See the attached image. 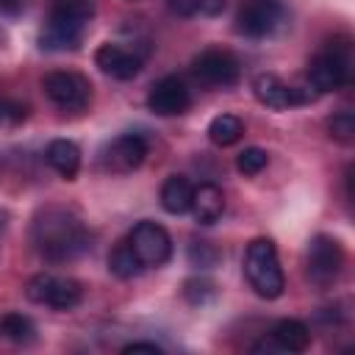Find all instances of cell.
I'll list each match as a JSON object with an SVG mask.
<instances>
[{"label": "cell", "instance_id": "cell-1", "mask_svg": "<svg viewBox=\"0 0 355 355\" xmlns=\"http://www.w3.org/2000/svg\"><path fill=\"white\" fill-rule=\"evenodd\" d=\"M31 236H33L39 255L50 263L75 261L92 247V236L86 225L69 208H61V205L42 208L33 219Z\"/></svg>", "mask_w": 355, "mask_h": 355}, {"label": "cell", "instance_id": "cell-2", "mask_svg": "<svg viewBox=\"0 0 355 355\" xmlns=\"http://www.w3.org/2000/svg\"><path fill=\"white\" fill-rule=\"evenodd\" d=\"M244 275L252 291L263 300H277L286 288V277L277 261V250L269 239H255L247 244L244 252Z\"/></svg>", "mask_w": 355, "mask_h": 355}, {"label": "cell", "instance_id": "cell-3", "mask_svg": "<svg viewBox=\"0 0 355 355\" xmlns=\"http://www.w3.org/2000/svg\"><path fill=\"white\" fill-rule=\"evenodd\" d=\"M352 72V47L347 39H333L324 44L322 53H316L308 64V83L322 92H336L349 83Z\"/></svg>", "mask_w": 355, "mask_h": 355}, {"label": "cell", "instance_id": "cell-4", "mask_svg": "<svg viewBox=\"0 0 355 355\" xmlns=\"http://www.w3.org/2000/svg\"><path fill=\"white\" fill-rule=\"evenodd\" d=\"M25 294L36 305H50L55 311H72L83 300V288L72 277H58V275H33L25 286Z\"/></svg>", "mask_w": 355, "mask_h": 355}, {"label": "cell", "instance_id": "cell-5", "mask_svg": "<svg viewBox=\"0 0 355 355\" xmlns=\"http://www.w3.org/2000/svg\"><path fill=\"white\" fill-rule=\"evenodd\" d=\"M42 89L47 100L64 111H83L92 100V83L80 72L72 69H55L42 78Z\"/></svg>", "mask_w": 355, "mask_h": 355}, {"label": "cell", "instance_id": "cell-6", "mask_svg": "<svg viewBox=\"0 0 355 355\" xmlns=\"http://www.w3.org/2000/svg\"><path fill=\"white\" fill-rule=\"evenodd\" d=\"M344 269V250L333 236H313L308 244V280L327 288L338 280Z\"/></svg>", "mask_w": 355, "mask_h": 355}, {"label": "cell", "instance_id": "cell-7", "mask_svg": "<svg viewBox=\"0 0 355 355\" xmlns=\"http://www.w3.org/2000/svg\"><path fill=\"white\" fill-rule=\"evenodd\" d=\"M252 92H255L258 103H263L269 108H277V111L280 108H291V105H305V103H313L319 97V92L311 83L288 86L277 75H269V72H263V75H258L252 80Z\"/></svg>", "mask_w": 355, "mask_h": 355}, {"label": "cell", "instance_id": "cell-8", "mask_svg": "<svg viewBox=\"0 0 355 355\" xmlns=\"http://www.w3.org/2000/svg\"><path fill=\"white\" fill-rule=\"evenodd\" d=\"M280 19H283L280 0H244L236 14V31L247 39H263L275 33Z\"/></svg>", "mask_w": 355, "mask_h": 355}, {"label": "cell", "instance_id": "cell-9", "mask_svg": "<svg viewBox=\"0 0 355 355\" xmlns=\"http://www.w3.org/2000/svg\"><path fill=\"white\" fill-rule=\"evenodd\" d=\"M130 250L141 266H164L172 255V239L158 222H139L128 236Z\"/></svg>", "mask_w": 355, "mask_h": 355}, {"label": "cell", "instance_id": "cell-10", "mask_svg": "<svg viewBox=\"0 0 355 355\" xmlns=\"http://www.w3.org/2000/svg\"><path fill=\"white\" fill-rule=\"evenodd\" d=\"M86 28H89V19L69 17V14H61V11H50V17H47V22L39 33V44H42V50H53V53L75 50V47H80V42L86 36Z\"/></svg>", "mask_w": 355, "mask_h": 355}, {"label": "cell", "instance_id": "cell-11", "mask_svg": "<svg viewBox=\"0 0 355 355\" xmlns=\"http://www.w3.org/2000/svg\"><path fill=\"white\" fill-rule=\"evenodd\" d=\"M191 72L205 86H233L241 75V67L233 53H227L222 47H208L194 58Z\"/></svg>", "mask_w": 355, "mask_h": 355}, {"label": "cell", "instance_id": "cell-12", "mask_svg": "<svg viewBox=\"0 0 355 355\" xmlns=\"http://www.w3.org/2000/svg\"><path fill=\"white\" fill-rule=\"evenodd\" d=\"M191 105V94L186 89V83L175 75H166L161 80H155L150 86V94H147V108L158 116H178V114H186Z\"/></svg>", "mask_w": 355, "mask_h": 355}, {"label": "cell", "instance_id": "cell-13", "mask_svg": "<svg viewBox=\"0 0 355 355\" xmlns=\"http://www.w3.org/2000/svg\"><path fill=\"white\" fill-rule=\"evenodd\" d=\"M144 158H147V139L141 133H122L103 153V164L111 172H133L141 166Z\"/></svg>", "mask_w": 355, "mask_h": 355}, {"label": "cell", "instance_id": "cell-14", "mask_svg": "<svg viewBox=\"0 0 355 355\" xmlns=\"http://www.w3.org/2000/svg\"><path fill=\"white\" fill-rule=\"evenodd\" d=\"M94 64H97L100 72L108 75V78L130 80V78H136L139 69H141V55L133 53V50H128V47H122V44H111V42H105V44L97 47V53H94Z\"/></svg>", "mask_w": 355, "mask_h": 355}, {"label": "cell", "instance_id": "cell-15", "mask_svg": "<svg viewBox=\"0 0 355 355\" xmlns=\"http://www.w3.org/2000/svg\"><path fill=\"white\" fill-rule=\"evenodd\" d=\"M189 211L194 214V219L200 225H214L222 211H225V194L216 183H200L194 191H191V205Z\"/></svg>", "mask_w": 355, "mask_h": 355}, {"label": "cell", "instance_id": "cell-16", "mask_svg": "<svg viewBox=\"0 0 355 355\" xmlns=\"http://www.w3.org/2000/svg\"><path fill=\"white\" fill-rule=\"evenodd\" d=\"M44 158H47V164H50L64 180H72V178L78 175V169H80V150H78V144L69 141V139H53V141L47 144V150H44Z\"/></svg>", "mask_w": 355, "mask_h": 355}, {"label": "cell", "instance_id": "cell-17", "mask_svg": "<svg viewBox=\"0 0 355 355\" xmlns=\"http://www.w3.org/2000/svg\"><path fill=\"white\" fill-rule=\"evenodd\" d=\"M272 344L280 352H305L311 344V330L300 319H280L272 330Z\"/></svg>", "mask_w": 355, "mask_h": 355}, {"label": "cell", "instance_id": "cell-18", "mask_svg": "<svg viewBox=\"0 0 355 355\" xmlns=\"http://www.w3.org/2000/svg\"><path fill=\"white\" fill-rule=\"evenodd\" d=\"M191 191L194 186L189 183V178L183 175H169L161 186V205L166 214H186L189 205H191Z\"/></svg>", "mask_w": 355, "mask_h": 355}, {"label": "cell", "instance_id": "cell-19", "mask_svg": "<svg viewBox=\"0 0 355 355\" xmlns=\"http://www.w3.org/2000/svg\"><path fill=\"white\" fill-rule=\"evenodd\" d=\"M0 338L11 344H31L36 338V324L25 313H3L0 316Z\"/></svg>", "mask_w": 355, "mask_h": 355}, {"label": "cell", "instance_id": "cell-20", "mask_svg": "<svg viewBox=\"0 0 355 355\" xmlns=\"http://www.w3.org/2000/svg\"><path fill=\"white\" fill-rule=\"evenodd\" d=\"M244 136V122L233 114H219L211 119L208 125V139L216 144V147H230L236 144L239 139Z\"/></svg>", "mask_w": 355, "mask_h": 355}, {"label": "cell", "instance_id": "cell-21", "mask_svg": "<svg viewBox=\"0 0 355 355\" xmlns=\"http://www.w3.org/2000/svg\"><path fill=\"white\" fill-rule=\"evenodd\" d=\"M141 269H144V266H141V261L136 258V252L130 250L128 239L119 241V244L111 250V255H108V272L116 275L119 280H130V277H136Z\"/></svg>", "mask_w": 355, "mask_h": 355}, {"label": "cell", "instance_id": "cell-22", "mask_svg": "<svg viewBox=\"0 0 355 355\" xmlns=\"http://www.w3.org/2000/svg\"><path fill=\"white\" fill-rule=\"evenodd\" d=\"M186 255H189V263L197 266V269H214L222 261V250L214 241H205V239H194L189 244Z\"/></svg>", "mask_w": 355, "mask_h": 355}, {"label": "cell", "instance_id": "cell-23", "mask_svg": "<svg viewBox=\"0 0 355 355\" xmlns=\"http://www.w3.org/2000/svg\"><path fill=\"white\" fill-rule=\"evenodd\" d=\"M183 297L191 305H208L216 297V286L208 277H189L183 283Z\"/></svg>", "mask_w": 355, "mask_h": 355}, {"label": "cell", "instance_id": "cell-24", "mask_svg": "<svg viewBox=\"0 0 355 355\" xmlns=\"http://www.w3.org/2000/svg\"><path fill=\"white\" fill-rule=\"evenodd\" d=\"M266 164H269V155H266L261 147H247V150H241L239 158H236V169H239L241 175H258V172L266 169Z\"/></svg>", "mask_w": 355, "mask_h": 355}, {"label": "cell", "instance_id": "cell-25", "mask_svg": "<svg viewBox=\"0 0 355 355\" xmlns=\"http://www.w3.org/2000/svg\"><path fill=\"white\" fill-rule=\"evenodd\" d=\"M327 128H330V136L338 139V141H352L355 139V116L349 111H341V114L330 116Z\"/></svg>", "mask_w": 355, "mask_h": 355}, {"label": "cell", "instance_id": "cell-26", "mask_svg": "<svg viewBox=\"0 0 355 355\" xmlns=\"http://www.w3.org/2000/svg\"><path fill=\"white\" fill-rule=\"evenodd\" d=\"M53 11L80 17V19H92L94 17V0H53Z\"/></svg>", "mask_w": 355, "mask_h": 355}, {"label": "cell", "instance_id": "cell-27", "mask_svg": "<svg viewBox=\"0 0 355 355\" xmlns=\"http://www.w3.org/2000/svg\"><path fill=\"white\" fill-rule=\"evenodd\" d=\"M25 116H28V108L22 103H14L8 97H0V128L19 125Z\"/></svg>", "mask_w": 355, "mask_h": 355}, {"label": "cell", "instance_id": "cell-28", "mask_svg": "<svg viewBox=\"0 0 355 355\" xmlns=\"http://www.w3.org/2000/svg\"><path fill=\"white\" fill-rule=\"evenodd\" d=\"M166 6H169L178 17H191V14H197L200 0H166Z\"/></svg>", "mask_w": 355, "mask_h": 355}, {"label": "cell", "instance_id": "cell-29", "mask_svg": "<svg viewBox=\"0 0 355 355\" xmlns=\"http://www.w3.org/2000/svg\"><path fill=\"white\" fill-rule=\"evenodd\" d=\"M122 352H125V355H128V352H153V355H161V347L153 344V341H130V344L122 347Z\"/></svg>", "mask_w": 355, "mask_h": 355}, {"label": "cell", "instance_id": "cell-30", "mask_svg": "<svg viewBox=\"0 0 355 355\" xmlns=\"http://www.w3.org/2000/svg\"><path fill=\"white\" fill-rule=\"evenodd\" d=\"M225 6H227V0H200L197 11H202L205 17H216V14H222Z\"/></svg>", "mask_w": 355, "mask_h": 355}, {"label": "cell", "instance_id": "cell-31", "mask_svg": "<svg viewBox=\"0 0 355 355\" xmlns=\"http://www.w3.org/2000/svg\"><path fill=\"white\" fill-rule=\"evenodd\" d=\"M22 6H25V0H0V11H6V14H17V11H22Z\"/></svg>", "mask_w": 355, "mask_h": 355}]
</instances>
